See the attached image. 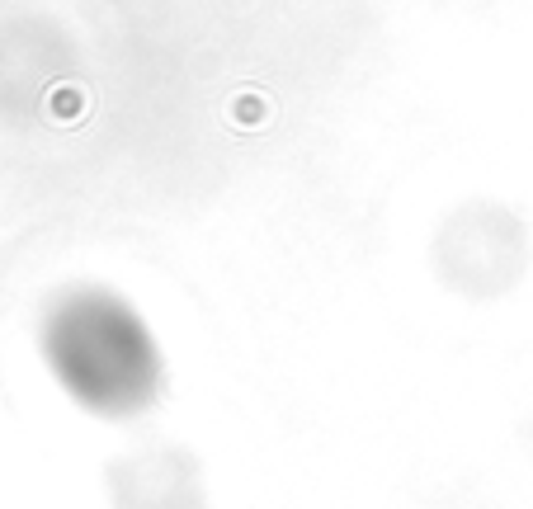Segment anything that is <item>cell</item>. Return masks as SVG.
Returning a JSON list of instances; mask_svg holds the SVG:
<instances>
[{"label": "cell", "mask_w": 533, "mask_h": 509, "mask_svg": "<svg viewBox=\"0 0 533 509\" xmlns=\"http://www.w3.org/2000/svg\"><path fill=\"white\" fill-rule=\"evenodd\" d=\"M434 279L463 302H500L533 264V227L515 203L472 194L439 217L430 241Z\"/></svg>", "instance_id": "2"}, {"label": "cell", "mask_w": 533, "mask_h": 509, "mask_svg": "<svg viewBox=\"0 0 533 509\" xmlns=\"http://www.w3.org/2000/svg\"><path fill=\"white\" fill-rule=\"evenodd\" d=\"M38 349L57 387L100 420H133L161 401V345L133 302L109 288H67L43 316Z\"/></svg>", "instance_id": "1"}, {"label": "cell", "mask_w": 533, "mask_h": 509, "mask_svg": "<svg viewBox=\"0 0 533 509\" xmlns=\"http://www.w3.org/2000/svg\"><path fill=\"white\" fill-rule=\"evenodd\" d=\"M104 495L109 509H208L199 458L170 439L123 448L104 467Z\"/></svg>", "instance_id": "3"}]
</instances>
